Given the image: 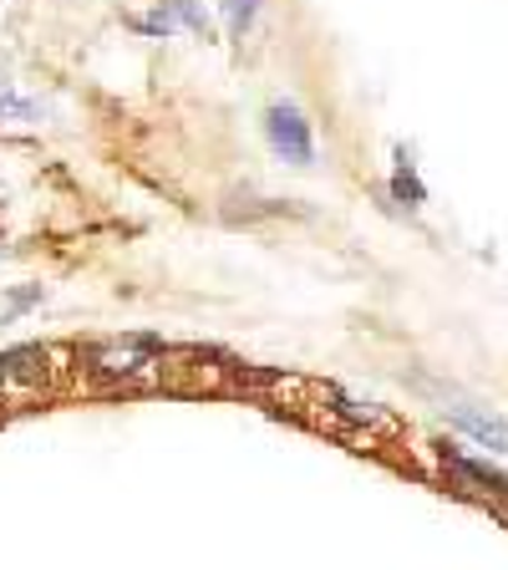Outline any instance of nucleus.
Here are the masks:
<instances>
[{
    "label": "nucleus",
    "instance_id": "obj_5",
    "mask_svg": "<svg viewBox=\"0 0 508 570\" xmlns=\"http://www.w3.org/2000/svg\"><path fill=\"white\" fill-rule=\"evenodd\" d=\"M391 194H397V199H407V204H422V199H427V189L417 184V174H412V164H407V154H402V168H397V178H391Z\"/></svg>",
    "mask_w": 508,
    "mask_h": 570
},
{
    "label": "nucleus",
    "instance_id": "obj_3",
    "mask_svg": "<svg viewBox=\"0 0 508 570\" xmlns=\"http://www.w3.org/2000/svg\"><path fill=\"white\" fill-rule=\"evenodd\" d=\"M442 463H448L458 479H468V484H478V489H488V494H508V479L498 474L494 463H484V459H468V453H458V449H442Z\"/></svg>",
    "mask_w": 508,
    "mask_h": 570
},
{
    "label": "nucleus",
    "instance_id": "obj_6",
    "mask_svg": "<svg viewBox=\"0 0 508 570\" xmlns=\"http://www.w3.org/2000/svg\"><path fill=\"white\" fill-rule=\"evenodd\" d=\"M163 11H168V21H183V26H193V31H209V16L193 6V0H163Z\"/></svg>",
    "mask_w": 508,
    "mask_h": 570
},
{
    "label": "nucleus",
    "instance_id": "obj_4",
    "mask_svg": "<svg viewBox=\"0 0 508 570\" xmlns=\"http://www.w3.org/2000/svg\"><path fill=\"white\" fill-rule=\"evenodd\" d=\"M255 16H260V0H225V21H229V36H235V41L255 26Z\"/></svg>",
    "mask_w": 508,
    "mask_h": 570
},
{
    "label": "nucleus",
    "instance_id": "obj_2",
    "mask_svg": "<svg viewBox=\"0 0 508 570\" xmlns=\"http://www.w3.org/2000/svg\"><path fill=\"white\" fill-rule=\"evenodd\" d=\"M442 413L474 443H484V449H494V453H508V423L498 413H478V407H468V403H452V407H442Z\"/></svg>",
    "mask_w": 508,
    "mask_h": 570
},
{
    "label": "nucleus",
    "instance_id": "obj_1",
    "mask_svg": "<svg viewBox=\"0 0 508 570\" xmlns=\"http://www.w3.org/2000/svg\"><path fill=\"white\" fill-rule=\"evenodd\" d=\"M265 132H270V148L285 158V164H316V138H310V122L296 102H275L265 112Z\"/></svg>",
    "mask_w": 508,
    "mask_h": 570
}]
</instances>
